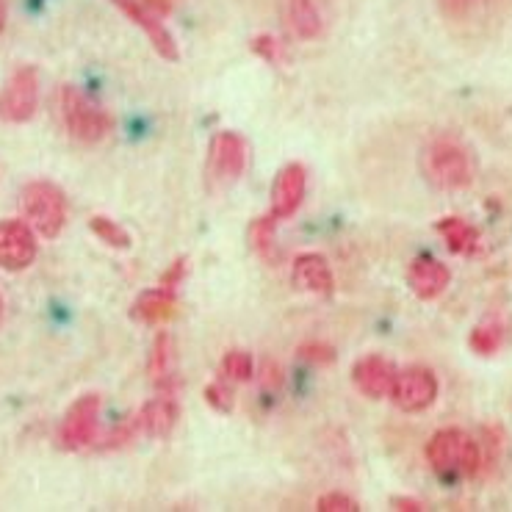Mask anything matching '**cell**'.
Listing matches in <instances>:
<instances>
[{
    "instance_id": "6da1fadb",
    "label": "cell",
    "mask_w": 512,
    "mask_h": 512,
    "mask_svg": "<svg viewBox=\"0 0 512 512\" xmlns=\"http://www.w3.org/2000/svg\"><path fill=\"white\" fill-rule=\"evenodd\" d=\"M56 108H59L64 131L81 144L103 142L111 133V125H114L106 108L70 84H64L56 92Z\"/></svg>"
},
{
    "instance_id": "7a4b0ae2",
    "label": "cell",
    "mask_w": 512,
    "mask_h": 512,
    "mask_svg": "<svg viewBox=\"0 0 512 512\" xmlns=\"http://www.w3.org/2000/svg\"><path fill=\"white\" fill-rule=\"evenodd\" d=\"M421 172L435 189H465L474 180V158L468 147L454 139H435L421 153Z\"/></svg>"
},
{
    "instance_id": "3957f363",
    "label": "cell",
    "mask_w": 512,
    "mask_h": 512,
    "mask_svg": "<svg viewBox=\"0 0 512 512\" xmlns=\"http://www.w3.org/2000/svg\"><path fill=\"white\" fill-rule=\"evenodd\" d=\"M427 460L441 477H477L482 468L479 443L457 427L432 435L427 443Z\"/></svg>"
},
{
    "instance_id": "277c9868",
    "label": "cell",
    "mask_w": 512,
    "mask_h": 512,
    "mask_svg": "<svg viewBox=\"0 0 512 512\" xmlns=\"http://www.w3.org/2000/svg\"><path fill=\"white\" fill-rule=\"evenodd\" d=\"M20 211L36 236L56 239L67 225V197L50 180H31L20 194Z\"/></svg>"
},
{
    "instance_id": "5b68a950",
    "label": "cell",
    "mask_w": 512,
    "mask_h": 512,
    "mask_svg": "<svg viewBox=\"0 0 512 512\" xmlns=\"http://www.w3.org/2000/svg\"><path fill=\"white\" fill-rule=\"evenodd\" d=\"M39 106V72L34 67H20L0 89V120L20 125L36 114Z\"/></svg>"
},
{
    "instance_id": "8992f818",
    "label": "cell",
    "mask_w": 512,
    "mask_h": 512,
    "mask_svg": "<svg viewBox=\"0 0 512 512\" xmlns=\"http://www.w3.org/2000/svg\"><path fill=\"white\" fill-rule=\"evenodd\" d=\"M100 410H103V399L100 393H86L81 399H75L67 416L61 421L59 443L67 452H78L92 446L97 438V424H100Z\"/></svg>"
},
{
    "instance_id": "52a82bcc",
    "label": "cell",
    "mask_w": 512,
    "mask_h": 512,
    "mask_svg": "<svg viewBox=\"0 0 512 512\" xmlns=\"http://www.w3.org/2000/svg\"><path fill=\"white\" fill-rule=\"evenodd\" d=\"M393 405L405 413H421L438 399V377L424 366H410V369L396 371V380L388 393Z\"/></svg>"
},
{
    "instance_id": "ba28073f",
    "label": "cell",
    "mask_w": 512,
    "mask_h": 512,
    "mask_svg": "<svg viewBox=\"0 0 512 512\" xmlns=\"http://www.w3.org/2000/svg\"><path fill=\"white\" fill-rule=\"evenodd\" d=\"M247 169V144L239 133L222 131L216 133L211 142V155H208V178L214 186H227L236 183Z\"/></svg>"
},
{
    "instance_id": "9c48e42d",
    "label": "cell",
    "mask_w": 512,
    "mask_h": 512,
    "mask_svg": "<svg viewBox=\"0 0 512 512\" xmlns=\"http://www.w3.org/2000/svg\"><path fill=\"white\" fill-rule=\"evenodd\" d=\"M36 258V233L25 219L0 222V269L23 272Z\"/></svg>"
},
{
    "instance_id": "30bf717a",
    "label": "cell",
    "mask_w": 512,
    "mask_h": 512,
    "mask_svg": "<svg viewBox=\"0 0 512 512\" xmlns=\"http://www.w3.org/2000/svg\"><path fill=\"white\" fill-rule=\"evenodd\" d=\"M305 189H308V172L302 164H288L277 172L272 183V216L277 222L297 214L305 200Z\"/></svg>"
},
{
    "instance_id": "8fae6325",
    "label": "cell",
    "mask_w": 512,
    "mask_h": 512,
    "mask_svg": "<svg viewBox=\"0 0 512 512\" xmlns=\"http://www.w3.org/2000/svg\"><path fill=\"white\" fill-rule=\"evenodd\" d=\"M117 9H120L133 25H139L147 39L153 42V48L164 56L167 61H178L180 59V50H178V42H175V36L169 34L167 25L161 23L158 17H155L150 9H144L139 0H111Z\"/></svg>"
},
{
    "instance_id": "7c38bea8",
    "label": "cell",
    "mask_w": 512,
    "mask_h": 512,
    "mask_svg": "<svg viewBox=\"0 0 512 512\" xmlns=\"http://www.w3.org/2000/svg\"><path fill=\"white\" fill-rule=\"evenodd\" d=\"M352 380L358 385V391L369 399H385L396 380V366L382 355H366L355 363Z\"/></svg>"
},
{
    "instance_id": "4fadbf2b",
    "label": "cell",
    "mask_w": 512,
    "mask_h": 512,
    "mask_svg": "<svg viewBox=\"0 0 512 512\" xmlns=\"http://www.w3.org/2000/svg\"><path fill=\"white\" fill-rule=\"evenodd\" d=\"M180 407L175 402V393H158L155 399H150L147 405H142V410L136 413V421H139V429L142 435H150V438H169L172 429L178 424Z\"/></svg>"
},
{
    "instance_id": "5bb4252c",
    "label": "cell",
    "mask_w": 512,
    "mask_h": 512,
    "mask_svg": "<svg viewBox=\"0 0 512 512\" xmlns=\"http://www.w3.org/2000/svg\"><path fill=\"white\" fill-rule=\"evenodd\" d=\"M449 280H452V272L429 255L416 258L407 269V286L413 288L418 299H438L449 286Z\"/></svg>"
},
{
    "instance_id": "9a60e30c",
    "label": "cell",
    "mask_w": 512,
    "mask_h": 512,
    "mask_svg": "<svg viewBox=\"0 0 512 512\" xmlns=\"http://www.w3.org/2000/svg\"><path fill=\"white\" fill-rule=\"evenodd\" d=\"M291 277H294V286L305 288L316 297H330L335 288V277L330 263L324 261L322 255L308 252V255H299L294 266H291Z\"/></svg>"
},
{
    "instance_id": "2e32d148",
    "label": "cell",
    "mask_w": 512,
    "mask_h": 512,
    "mask_svg": "<svg viewBox=\"0 0 512 512\" xmlns=\"http://www.w3.org/2000/svg\"><path fill=\"white\" fill-rule=\"evenodd\" d=\"M175 313H178V297H175V291H169L164 286L144 291L131 308L133 319L142 324L169 322Z\"/></svg>"
},
{
    "instance_id": "e0dca14e",
    "label": "cell",
    "mask_w": 512,
    "mask_h": 512,
    "mask_svg": "<svg viewBox=\"0 0 512 512\" xmlns=\"http://www.w3.org/2000/svg\"><path fill=\"white\" fill-rule=\"evenodd\" d=\"M147 371L155 388L164 393H175V355H172V335L161 333L155 338L153 352L147 360Z\"/></svg>"
},
{
    "instance_id": "ac0fdd59",
    "label": "cell",
    "mask_w": 512,
    "mask_h": 512,
    "mask_svg": "<svg viewBox=\"0 0 512 512\" xmlns=\"http://www.w3.org/2000/svg\"><path fill=\"white\" fill-rule=\"evenodd\" d=\"M435 230L441 233L446 247L454 255H474L479 250V230L474 225H468L460 216H446L435 225Z\"/></svg>"
},
{
    "instance_id": "d6986e66",
    "label": "cell",
    "mask_w": 512,
    "mask_h": 512,
    "mask_svg": "<svg viewBox=\"0 0 512 512\" xmlns=\"http://www.w3.org/2000/svg\"><path fill=\"white\" fill-rule=\"evenodd\" d=\"M288 17L294 34L302 39H316L322 34V14L316 0H288Z\"/></svg>"
},
{
    "instance_id": "ffe728a7",
    "label": "cell",
    "mask_w": 512,
    "mask_h": 512,
    "mask_svg": "<svg viewBox=\"0 0 512 512\" xmlns=\"http://www.w3.org/2000/svg\"><path fill=\"white\" fill-rule=\"evenodd\" d=\"M89 227H92V233H95L97 239L108 244V247H114V250H128L131 247V236L114 219H108V216H92Z\"/></svg>"
},
{
    "instance_id": "44dd1931",
    "label": "cell",
    "mask_w": 512,
    "mask_h": 512,
    "mask_svg": "<svg viewBox=\"0 0 512 512\" xmlns=\"http://www.w3.org/2000/svg\"><path fill=\"white\" fill-rule=\"evenodd\" d=\"M274 230H277V219L272 214L255 219L250 227L252 250L258 252L261 258H266V261H272L274 255Z\"/></svg>"
},
{
    "instance_id": "7402d4cb",
    "label": "cell",
    "mask_w": 512,
    "mask_h": 512,
    "mask_svg": "<svg viewBox=\"0 0 512 512\" xmlns=\"http://www.w3.org/2000/svg\"><path fill=\"white\" fill-rule=\"evenodd\" d=\"M252 369H255L252 355L244 349H230L222 358V377L230 382H247L252 377Z\"/></svg>"
},
{
    "instance_id": "603a6c76",
    "label": "cell",
    "mask_w": 512,
    "mask_h": 512,
    "mask_svg": "<svg viewBox=\"0 0 512 512\" xmlns=\"http://www.w3.org/2000/svg\"><path fill=\"white\" fill-rule=\"evenodd\" d=\"M504 341V327L499 322H485L474 327V333H471V349L477 352V355H493L496 349Z\"/></svg>"
},
{
    "instance_id": "cb8c5ba5",
    "label": "cell",
    "mask_w": 512,
    "mask_h": 512,
    "mask_svg": "<svg viewBox=\"0 0 512 512\" xmlns=\"http://www.w3.org/2000/svg\"><path fill=\"white\" fill-rule=\"evenodd\" d=\"M136 435H142V429H139V421H136V416L125 418L122 424H117V427L111 429L106 438H103L100 449H103V452H114V449H122V446H128V443H131Z\"/></svg>"
},
{
    "instance_id": "d4e9b609",
    "label": "cell",
    "mask_w": 512,
    "mask_h": 512,
    "mask_svg": "<svg viewBox=\"0 0 512 512\" xmlns=\"http://www.w3.org/2000/svg\"><path fill=\"white\" fill-rule=\"evenodd\" d=\"M250 48L255 56H261V59H266L269 64H280V61H283V45H280V42H277V39L269 34L255 36Z\"/></svg>"
},
{
    "instance_id": "484cf974",
    "label": "cell",
    "mask_w": 512,
    "mask_h": 512,
    "mask_svg": "<svg viewBox=\"0 0 512 512\" xmlns=\"http://www.w3.org/2000/svg\"><path fill=\"white\" fill-rule=\"evenodd\" d=\"M316 510L322 512H358V501L349 499L344 493H327L322 499L316 501Z\"/></svg>"
},
{
    "instance_id": "4316f807",
    "label": "cell",
    "mask_w": 512,
    "mask_h": 512,
    "mask_svg": "<svg viewBox=\"0 0 512 512\" xmlns=\"http://www.w3.org/2000/svg\"><path fill=\"white\" fill-rule=\"evenodd\" d=\"M299 358L310 360V363H316V366H330L335 360L333 346L327 344H305L299 346Z\"/></svg>"
},
{
    "instance_id": "83f0119b",
    "label": "cell",
    "mask_w": 512,
    "mask_h": 512,
    "mask_svg": "<svg viewBox=\"0 0 512 512\" xmlns=\"http://www.w3.org/2000/svg\"><path fill=\"white\" fill-rule=\"evenodd\" d=\"M205 402L214 407V410H222V413H227L230 405H233L230 391H227L222 382H214V385H208V388H205Z\"/></svg>"
},
{
    "instance_id": "f1b7e54d",
    "label": "cell",
    "mask_w": 512,
    "mask_h": 512,
    "mask_svg": "<svg viewBox=\"0 0 512 512\" xmlns=\"http://www.w3.org/2000/svg\"><path fill=\"white\" fill-rule=\"evenodd\" d=\"M189 272V266H186V258H178L175 263H169V269L161 277V286L169 288V291H178V286L183 283V277Z\"/></svg>"
},
{
    "instance_id": "f546056e",
    "label": "cell",
    "mask_w": 512,
    "mask_h": 512,
    "mask_svg": "<svg viewBox=\"0 0 512 512\" xmlns=\"http://www.w3.org/2000/svg\"><path fill=\"white\" fill-rule=\"evenodd\" d=\"M283 369L277 366V363H272V360H266L261 369V385L263 388H272V391H280V385H283Z\"/></svg>"
},
{
    "instance_id": "4dcf8cb0",
    "label": "cell",
    "mask_w": 512,
    "mask_h": 512,
    "mask_svg": "<svg viewBox=\"0 0 512 512\" xmlns=\"http://www.w3.org/2000/svg\"><path fill=\"white\" fill-rule=\"evenodd\" d=\"M393 507H396V510H405V512L424 510V504L416 499H393Z\"/></svg>"
},
{
    "instance_id": "1f68e13d",
    "label": "cell",
    "mask_w": 512,
    "mask_h": 512,
    "mask_svg": "<svg viewBox=\"0 0 512 512\" xmlns=\"http://www.w3.org/2000/svg\"><path fill=\"white\" fill-rule=\"evenodd\" d=\"M441 6L449 14H463L465 6H468V0H441Z\"/></svg>"
},
{
    "instance_id": "d6a6232c",
    "label": "cell",
    "mask_w": 512,
    "mask_h": 512,
    "mask_svg": "<svg viewBox=\"0 0 512 512\" xmlns=\"http://www.w3.org/2000/svg\"><path fill=\"white\" fill-rule=\"evenodd\" d=\"M147 3H150V6H153V9H155V12H158V14H167V12H169V6H172L169 0H147Z\"/></svg>"
},
{
    "instance_id": "836d02e7",
    "label": "cell",
    "mask_w": 512,
    "mask_h": 512,
    "mask_svg": "<svg viewBox=\"0 0 512 512\" xmlns=\"http://www.w3.org/2000/svg\"><path fill=\"white\" fill-rule=\"evenodd\" d=\"M6 17H9V0H0V34L6 28Z\"/></svg>"
}]
</instances>
